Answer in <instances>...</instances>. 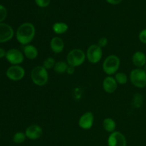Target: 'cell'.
<instances>
[{"label": "cell", "instance_id": "1", "mask_svg": "<svg viewBox=\"0 0 146 146\" xmlns=\"http://www.w3.org/2000/svg\"><path fill=\"white\" fill-rule=\"evenodd\" d=\"M36 34V29L34 24L25 22L21 24L16 33L17 39L21 45H28L33 41Z\"/></svg>", "mask_w": 146, "mask_h": 146}, {"label": "cell", "instance_id": "2", "mask_svg": "<svg viewBox=\"0 0 146 146\" xmlns=\"http://www.w3.org/2000/svg\"><path fill=\"white\" fill-rule=\"evenodd\" d=\"M31 78L32 82L38 86H44L48 83V73L43 66H35L31 71Z\"/></svg>", "mask_w": 146, "mask_h": 146}, {"label": "cell", "instance_id": "3", "mask_svg": "<svg viewBox=\"0 0 146 146\" xmlns=\"http://www.w3.org/2000/svg\"><path fill=\"white\" fill-rule=\"evenodd\" d=\"M86 58V54L83 50L79 48H74L71 50L67 54L66 62L68 66L78 67L82 65Z\"/></svg>", "mask_w": 146, "mask_h": 146}, {"label": "cell", "instance_id": "4", "mask_svg": "<svg viewBox=\"0 0 146 146\" xmlns=\"http://www.w3.org/2000/svg\"><path fill=\"white\" fill-rule=\"evenodd\" d=\"M120 58L116 55H110L106 58L103 63V70L108 76H112L118 72L119 69Z\"/></svg>", "mask_w": 146, "mask_h": 146}, {"label": "cell", "instance_id": "5", "mask_svg": "<svg viewBox=\"0 0 146 146\" xmlns=\"http://www.w3.org/2000/svg\"><path fill=\"white\" fill-rule=\"evenodd\" d=\"M130 80L135 87L143 88L146 86V72L143 68H136L130 74Z\"/></svg>", "mask_w": 146, "mask_h": 146}, {"label": "cell", "instance_id": "6", "mask_svg": "<svg viewBox=\"0 0 146 146\" xmlns=\"http://www.w3.org/2000/svg\"><path fill=\"white\" fill-rule=\"evenodd\" d=\"M86 58L91 64H97L102 58V48L97 44H92L88 48L86 51Z\"/></svg>", "mask_w": 146, "mask_h": 146}, {"label": "cell", "instance_id": "7", "mask_svg": "<svg viewBox=\"0 0 146 146\" xmlns=\"http://www.w3.org/2000/svg\"><path fill=\"white\" fill-rule=\"evenodd\" d=\"M6 75L11 81H21L25 76V70L19 65H12L7 69Z\"/></svg>", "mask_w": 146, "mask_h": 146}, {"label": "cell", "instance_id": "8", "mask_svg": "<svg viewBox=\"0 0 146 146\" xmlns=\"http://www.w3.org/2000/svg\"><path fill=\"white\" fill-rule=\"evenodd\" d=\"M6 58L12 65H19L23 63L24 55L22 51L17 48H11L7 51Z\"/></svg>", "mask_w": 146, "mask_h": 146}, {"label": "cell", "instance_id": "9", "mask_svg": "<svg viewBox=\"0 0 146 146\" xmlns=\"http://www.w3.org/2000/svg\"><path fill=\"white\" fill-rule=\"evenodd\" d=\"M127 141L125 135L121 132L114 131L108 138V146H126Z\"/></svg>", "mask_w": 146, "mask_h": 146}, {"label": "cell", "instance_id": "10", "mask_svg": "<svg viewBox=\"0 0 146 146\" xmlns=\"http://www.w3.org/2000/svg\"><path fill=\"white\" fill-rule=\"evenodd\" d=\"M14 34V29L11 26L5 23H0V43L10 41Z\"/></svg>", "mask_w": 146, "mask_h": 146}, {"label": "cell", "instance_id": "11", "mask_svg": "<svg viewBox=\"0 0 146 146\" xmlns=\"http://www.w3.org/2000/svg\"><path fill=\"white\" fill-rule=\"evenodd\" d=\"M94 123V115L91 112H86L80 117L78 125L83 130H89L92 128Z\"/></svg>", "mask_w": 146, "mask_h": 146}, {"label": "cell", "instance_id": "12", "mask_svg": "<svg viewBox=\"0 0 146 146\" xmlns=\"http://www.w3.org/2000/svg\"><path fill=\"white\" fill-rule=\"evenodd\" d=\"M25 134L27 138L34 141L41 138L43 134V130L41 127L37 124H31L27 128Z\"/></svg>", "mask_w": 146, "mask_h": 146}, {"label": "cell", "instance_id": "13", "mask_svg": "<svg viewBox=\"0 0 146 146\" xmlns=\"http://www.w3.org/2000/svg\"><path fill=\"white\" fill-rule=\"evenodd\" d=\"M118 88V83L112 76H108L103 81V88L108 94H113Z\"/></svg>", "mask_w": 146, "mask_h": 146}, {"label": "cell", "instance_id": "14", "mask_svg": "<svg viewBox=\"0 0 146 146\" xmlns=\"http://www.w3.org/2000/svg\"><path fill=\"white\" fill-rule=\"evenodd\" d=\"M50 48L54 54H60L64 51V41L61 37L54 36L50 41Z\"/></svg>", "mask_w": 146, "mask_h": 146}, {"label": "cell", "instance_id": "15", "mask_svg": "<svg viewBox=\"0 0 146 146\" xmlns=\"http://www.w3.org/2000/svg\"><path fill=\"white\" fill-rule=\"evenodd\" d=\"M132 62L135 67L142 68L146 64V55L141 51H136L132 56Z\"/></svg>", "mask_w": 146, "mask_h": 146}, {"label": "cell", "instance_id": "16", "mask_svg": "<svg viewBox=\"0 0 146 146\" xmlns=\"http://www.w3.org/2000/svg\"><path fill=\"white\" fill-rule=\"evenodd\" d=\"M23 54L26 58H29L30 60H34L38 56V51L36 46L31 44L24 46L23 48Z\"/></svg>", "mask_w": 146, "mask_h": 146}, {"label": "cell", "instance_id": "17", "mask_svg": "<svg viewBox=\"0 0 146 146\" xmlns=\"http://www.w3.org/2000/svg\"><path fill=\"white\" fill-rule=\"evenodd\" d=\"M103 128L106 132L113 133L115 131L116 123L115 121L111 118H106L103 121Z\"/></svg>", "mask_w": 146, "mask_h": 146}, {"label": "cell", "instance_id": "18", "mask_svg": "<svg viewBox=\"0 0 146 146\" xmlns=\"http://www.w3.org/2000/svg\"><path fill=\"white\" fill-rule=\"evenodd\" d=\"M54 32L56 34H65L68 29V24L64 22H56L52 27Z\"/></svg>", "mask_w": 146, "mask_h": 146}, {"label": "cell", "instance_id": "19", "mask_svg": "<svg viewBox=\"0 0 146 146\" xmlns=\"http://www.w3.org/2000/svg\"><path fill=\"white\" fill-rule=\"evenodd\" d=\"M68 64L67 62L63 61H57L54 66V70L56 73L58 74H62L66 73L67 69H68Z\"/></svg>", "mask_w": 146, "mask_h": 146}, {"label": "cell", "instance_id": "20", "mask_svg": "<svg viewBox=\"0 0 146 146\" xmlns=\"http://www.w3.org/2000/svg\"><path fill=\"white\" fill-rule=\"evenodd\" d=\"M115 81H117L118 84H121V85H124L128 82V76L125 73L123 72H117L115 74Z\"/></svg>", "mask_w": 146, "mask_h": 146}, {"label": "cell", "instance_id": "21", "mask_svg": "<svg viewBox=\"0 0 146 146\" xmlns=\"http://www.w3.org/2000/svg\"><path fill=\"white\" fill-rule=\"evenodd\" d=\"M143 104V96L140 94H135L133 98L132 104L135 108H140Z\"/></svg>", "mask_w": 146, "mask_h": 146}, {"label": "cell", "instance_id": "22", "mask_svg": "<svg viewBox=\"0 0 146 146\" xmlns=\"http://www.w3.org/2000/svg\"><path fill=\"white\" fill-rule=\"evenodd\" d=\"M26 138H27V136H26L25 133L17 132L13 136V141L17 144H21L26 141Z\"/></svg>", "mask_w": 146, "mask_h": 146}, {"label": "cell", "instance_id": "23", "mask_svg": "<svg viewBox=\"0 0 146 146\" xmlns=\"http://www.w3.org/2000/svg\"><path fill=\"white\" fill-rule=\"evenodd\" d=\"M56 63V61L54 60V58H52V57H48V58H46L44 60V62H43L42 66L46 70L51 69V68L54 69Z\"/></svg>", "mask_w": 146, "mask_h": 146}, {"label": "cell", "instance_id": "24", "mask_svg": "<svg viewBox=\"0 0 146 146\" xmlns=\"http://www.w3.org/2000/svg\"><path fill=\"white\" fill-rule=\"evenodd\" d=\"M7 16V10L4 6L0 4V23H2L5 20Z\"/></svg>", "mask_w": 146, "mask_h": 146}, {"label": "cell", "instance_id": "25", "mask_svg": "<svg viewBox=\"0 0 146 146\" xmlns=\"http://www.w3.org/2000/svg\"><path fill=\"white\" fill-rule=\"evenodd\" d=\"M35 2L38 7L41 8H45L49 5L51 0H35Z\"/></svg>", "mask_w": 146, "mask_h": 146}, {"label": "cell", "instance_id": "26", "mask_svg": "<svg viewBox=\"0 0 146 146\" xmlns=\"http://www.w3.org/2000/svg\"><path fill=\"white\" fill-rule=\"evenodd\" d=\"M107 44H108V38H107L106 37H101V38H100L99 39H98L97 45L99 46L102 48H104V47H105L107 45Z\"/></svg>", "mask_w": 146, "mask_h": 146}, {"label": "cell", "instance_id": "27", "mask_svg": "<svg viewBox=\"0 0 146 146\" xmlns=\"http://www.w3.org/2000/svg\"><path fill=\"white\" fill-rule=\"evenodd\" d=\"M138 38H139V40L141 42H142L143 44H146V29L142 30V31L139 33Z\"/></svg>", "mask_w": 146, "mask_h": 146}, {"label": "cell", "instance_id": "28", "mask_svg": "<svg viewBox=\"0 0 146 146\" xmlns=\"http://www.w3.org/2000/svg\"><path fill=\"white\" fill-rule=\"evenodd\" d=\"M106 1L109 4H113V5H117V4H121L123 0H106Z\"/></svg>", "mask_w": 146, "mask_h": 146}, {"label": "cell", "instance_id": "29", "mask_svg": "<svg viewBox=\"0 0 146 146\" xmlns=\"http://www.w3.org/2000/svg\"><path fill=\"white\" fill-rule=\"evenodd\" d=\"M75 72V67L74 66H68V69H67L66 73L69 75H72V74H74Z\"/></svg>", "mask_w": 146, "mask_h": 146}, {"label": "cell", "instance_id": "30", "mask_svg": "<svg viewBox=\"0 0 146 146\" xmlns=\"http://www.w3.org/2000/svg\"><path fill=\"white\" fill-rule=\"evenodd\" d=\"M6 54H7V52L5 51V50L2 48H0V58L5 57Z\"/></svg>", "mask_w": 146, "mask_h": 146}, {"label": "cell", "instance_id": "31", "mask_svg": "<svg viewBox=\"0 0 146 146\" xmlns=\"http://www.w3.org/2000/svg\"><path fill=\"white\" fill-rule=\"evenodd\" d=\"M143 69H144V71H145V72H146V64H145V65L144 66V68H143Z\"/></svg>", "mask_w": 146, "mask_h": 146}, {"label": "cell", "instance_id": "32", "mask_svg": "<svg viewBox=\"0 0 146 146\" xmlns=\"http://www.w3.org/2000/svg\"><path fill=\"white\" fill-rule=\"evenodd\" d=\"M0 136H1V135H0Z\"/></svg>", "mask_w": 146, "mask_h": 146}]
</instances>
